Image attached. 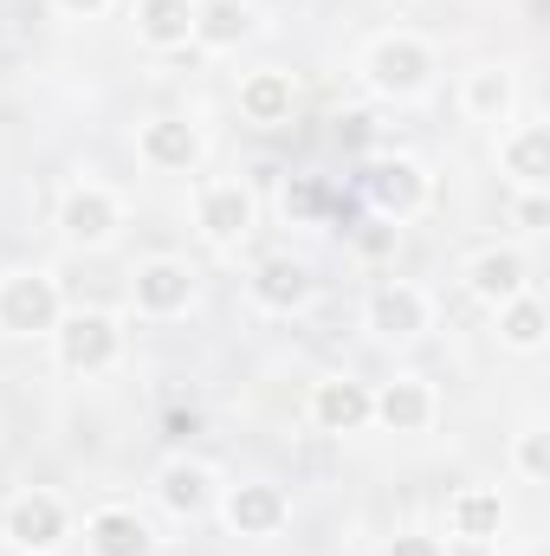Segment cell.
<instances>
[{
	"label": "cell",
	"instance_id": "6",
	"mask_svg": "<svg viewBox=\"0 0 550 556\" xmlns=\"http://www.w3.org/2000/svg\"><path fill=\"white\" fill-rule=\"evenodd\" d=\"M52 227H59V240L72 247V253H104L117 233H124V201H117V188H104V181H72L65 194H59V214H52Z\"/></svg>",
	"mask_w": 550,
	"mask_h": 556
},
{
	"label": "cell",
	"instance_id": "4",
	"mask_svg": "<svg viewBox=\"0 0 550 556\" xmlns=\"http://www.w3.org/2000/svg\"><path fill=\"white\" fill-rule=\"evenodd\" d=\"M363 201H370V214L383 220V227H409L427 214V201H434V175L414 162V155H376V162H363Z\"/></svg>",
	"mask_w": 550,
	"mask_h": 556
},
{
	"label": "cell",
	"instance_id": "9",
	"mask_svg": "<svg viewBox=\"0 0 550 556\" xmlns=\"http://www.w3.org/2000/svg\"><path fill=\"white\" fill-rule=\"evenodd\" d=\"M214 511H221L227 538H247V544H273L278 531L291 525V492H285L278 479H234V485H221Z\"/></svg>",
	"mask_w": 550,
	"mask_h": 556
},
{
	"label": "cell",
	"instance_id": "18",
	"mask_svg": "<svg viewBox=\"0 0 550 556\" xmlns=\"http://www.w3.org/2000/svg\"><path fill=\"white\" fill-rule=\"evenodd\" d=\"M499 175L525 194V188H550V124L545 117H512L499 130Z\"/></svg>",
	"mask_w": 550,
	"mask_h": 556
},
{
	"label": "cell",
	"instance_id": "26",
	"mask_svg": "<svg viewBox=\"0 0 550 556\" xmlns=\"http://www.w3.org/2000/svg\"><path fill=\"white\" fill-rule=\"evenodd\" d=\"M376 556H447V538H434V531H421V525H409V531L383 538V551H376Z\"/></svg>",
	"mask_w": 550,
	"mask_h": 556
},
{
	"label": "cell",
	"instance_id": "2",
	"mask_svg": "<svg viewBox=\"0 0 550 556\" xmlns=\"http://www.w3.org/2000/svg\"><path fill=\"white\" fill-rule=\"evenodd\" d=\"M46 343H52V363L78 382H98L124 363V324L111 311H65Z\"/></svg>",
	"mask_w": 550,
	"mask_h": 556
},
{
	"label": "cell",
	"instance_id": "20",
	"mask_svg": "<svg viewBox=\"0 0 550 556\" xmlns=\"http://www.w3.org/2000/svg\"><path fill=\"white\" fill-rule=\"evenodd\" d=\"M298 117V78L285 65H260L240 78V124L253 130H285Z\"/></svg>",
	"mask_w": 550,
	"mask_h": 556
},
{
	"label": "cell",
	"instance_id": "28",
	"mask_svg": "<svg viewBox=\"0 0 550 556\" xmlns=\"http://www.w3.org/2000/svg\"><path fill=\"white\" fill-rule=\"evenodd\" d=\"M52 13H65V20H98V13H111L117 0H46Z\"/></svg>",
	"mask_w": 550,
	"mask_h": 556
},
{
	"label": "cell",
	"instance_id": "21",
	"mask_svg": "<svg viewBox=\"0 0 550 556\" xmlns=\"http://www.w3.org/2000/svg\"><path fill=\"white\" fill-rule=\"evenodd\" d=\"M499 531H505V498L492 485H460L447 498V544L486 551V544H499Z\"/></svg>",
	"mask_w": 550,
	"mask_h": 556
},
{
	"label": "cell",
	"instance_id": "13",
	"mask_svg": "<svg viewBox=\"0 0 550 556\" xmlns=\"http://www.w3.org/2000/svg\"><path fill=\"white\" fill-rule=\"evenodd\" d=\"M434 420H440V395L414 369H402V376H389V382L370 389V427H383V433H427Z\"/></svg>",
	"mask_w": 550,
	"mask_h": 556
},
{
	"label": "cell",
	"instance_id": "17",
	"mask_svg": "<svg viewBox=\"0 0 550 556\" xmlns=\"http://www.w3.org/2000/svg\"><path fill=\"white\" fill-rule=\"evenodd\" d=\"M304 420H311L317 433H330V440L370 433V382H357V376H324V382H311Z\"/></svg>",
	"mask_w": 550,
	"mask_h": 556
},
{
	"label": "cell",
	"instance_id": "25",
	"mask_svg": "<svg viewBox=\"0 0 550 556\" xmlns=\"http://www.w3.org/2000/svg\"><path fill=\"white\" fill-rule=\"evenodd\" d=\"M512 472H518L525 485H550V433L545 427H525V433L512 440Z\"/></svg>",
	"mask_w": 550,
	"mask_h": 556
},
{
	"label": "cell",
	"instance_id": "3",
	"mask_svg": "<svg viewBox=\"0 0 550 556\" xmlns=\"http://www.w3.org/2000/svg\"><path fill=\"white\" fill-rule=\"evenodd\" d=\"M72 538V505L46 485H20L0 505V544L13 556H59Z\"/></svg>",
	"mask_w": 550,
	"mask_h": 556
},
{
	"label": "cell",
	"instance_id": "7",
	"mask_svg": "<svg viewBox=\"0 0 550 556\" xmlns=\"http://www.w3.org/2000/svg\"><path fill=\"white\" fill-rule=\"evenodd\" d=\"M363 330H370L376 343H389V350L421 343V337L434 330V298H427L414 278H376L370 298H363Z\"/></svg>",
	"mask_w": 550,
	"mask_h": 556
},
{
	"label": "cell",
	"instance_id": "14",
	"mask_svg": "<svg viewBox=\"0 0 550 556\" xmlns=\"http://www.w3.org/2000/svg\"><path fill=\"white\" fill-rule=\"evenodd\" d=\"M247 298H253V311H266V317H298V311H311L317 278H311L304 260L273 253V260H260V266L247 273Z\"/></svg>",
	"mask_w": 550,
	"mask_h": 556
},
{
	"label": "cell",
	"instance_id": "11",
	"mask_svg": "<svg viewBox=\"0 0 550 556\" xmlns=\"http://www.w3.org/2000/svg\"><path fill=\"white\" fill-rule=\"evenodd\" d=\"M149 492H155V505H162L175 525H195V518H208V511H214L221 479H214V466H208V459H195V453H168V459L155 466Z\"/></svg>",
	"mask_w": 550,
	"mask_h": 556
},
{
	"label": "cell",
	"instance_id": "10",
	"mask_svg": "<svg viewBox=\"0 0 550 556\" xmlns=\"http://www.w3.org/2000/svg\"><path fill=\"white\" fill-rule=\"evenodd\" d=\"M195 304H201V273L188 260H175V253H155L130 273V311L149 317V324H175Z\"/></svg>",
	"mask_w": 550,
	"mask_h": 556
},
{
	"label": "cell",
	"instance_id": "8",
	"mask_svg": "<svg viewBox=\"0 0 550 556\" xmlns=\"http://www.w3.org/2000/svg\"><path fill=\"white\" fill-rule=\"evenodd\" d=\"M195 233L214 253H240L260 233V194L247 181H201L195 188Z\"/></svg>",
	"mask_w": 550,
	"mask_h": 556
},
{
	"label": "cell",
	"instance_id": "12",
	"mask_svg": "<svg viewBox=\"0 0 550 556\" xmlns=\"http://www.w3.org/2000/svg\"><path fill=\"white\" fill-rule=\"evenodd\" d=\"M137 162L155 168V175H195V168L208 162V137H201V124H188V117H175V111L142 117L137 124Z\"/></svg>",
	"mask_w": 550,
	"mask_h": 556
},
{
	"label": "cell",
	"instance_id": "22",
	"mask_svg": "<svg viewBox=\"0 0 550 556\" xmlns=\"http://www.w3.org/2000/svg\"><path fill=\"white\" fill-rule=\"evenodd\" d=\"M260 33L253 0H195V52H240Z\"/></svg>",
	"mask_w": 550,
	"mask_h": 556
},
{
	"label": "cell",
	"instance_id": "27",
	"mask_svg": "<svg viewBox=\"0 0 550 556\" xmlns=\"http://www.w3.org/2000/svg\"><path fill=\"white\" fill-rule=\"evenodd\" d=\"M512 214H518V227H525V233H545V227H550V188H525Z\"/></svg>",
	"mask_w": 550,
	"mask_h": 556
},
{
	"label": "cell",
	"instance_id": "24",
	"mask_svg": "<svg viewBox=\"0 0 550 556\" xmlns=\"http://www.w3.org/2000/svg\"><path fill=\"white\" fill-rule=\"evenodd\" d=\"M492 330H499V343L512 350V356H538L550 343V311L538 291H518V298H505L499 311H492Z\"/></svg>",
	"mask_w": 550,
	"mask_h": 556
},
{
	"label": "cell",
	"instance_id": "5",
	"mask_svg": "<svg viewBox=\"0 0 550 556\" xmlns=\"http://www.w3.org/2000/svg\"><path fill=\"white\" fill-rule=\"evenodd\" d=\"M59 317H65V291L46 266L0 273V337H52Z\"/></svg>",
	"mask_w": 550,
	"mask_h": 556
},
{
	"label": "cell",
	"instance_id": "23",
	"mask_svg": "<svg viewBox=\"0 0 550 556\" xmlns=\"http://www.w3.org/2000/svg\"><path fill=\"white\" fill-rule=\"evenodd\" d=\"M130 26H137V46H149V52H188L195 46V0H137Z\"/></svg>",
	"mask_w": 550,
	"mask_h": 556
},
{
	"label": "cell",
	"instance_id": "16",
	"mask_svg": "<svg viewBox=\"0 0 550 556\" xmlns=\"http://www.w3.org/2000/svg\"><path fill=\"white\" fill-rule=\"evenodd\" d=\"M155 551H162L155 525L124 498H111V505H98L85 518V556H155Z\"/></svg>",
	"mask_w": 550,
	"mask_h": 556
},
{
	"label": "cell",
	"instance_id": "19",
	"mask_svg": "<svg viewBox=\"0 0 550 556\" xmlns=\"http://www.w3.org/2000/svg\"><path fill=\"white\" fill-rule=\"evenodd\" d=\"M460 117L466 124H512L518 117V72L486 59L460 78Z\"/></svg>",
	"mask_w": 550,
	"mask_h": 556
},
{
	"label": "cell",
	"instance_id": "1",
	"mask_svg": "<svg viewBox=\"0 0 550 556\" xmlns=\"http://www.w3.org/2000/svg\"><path fill=\"white\" fill-rule=\"evenodd\" d=\"M357 72H363V85H370L383 104H414V98H427V85H434V46H427L421 33H376V39L363 46Z\"/></svg>",
	"mask_w": 550,
	"mask_h": 556
},
{
	"label": "cell",
	"instance_id": "15",
	"mask_svg": "<svg viewBox=\"0 0 550 556\" xmlns=\"http://www.w3.org/2000/svg\"><path fill=\"white\" fill-rule=\"evenodd\" d=\"M460 285H466V298H473V304L499 311L505 298L532 291V260H525L518 247H479V253H466V266H460Z\"/></svg>",
	"mask_w": 550,
	"mask_h": 556
}]
</instances>
